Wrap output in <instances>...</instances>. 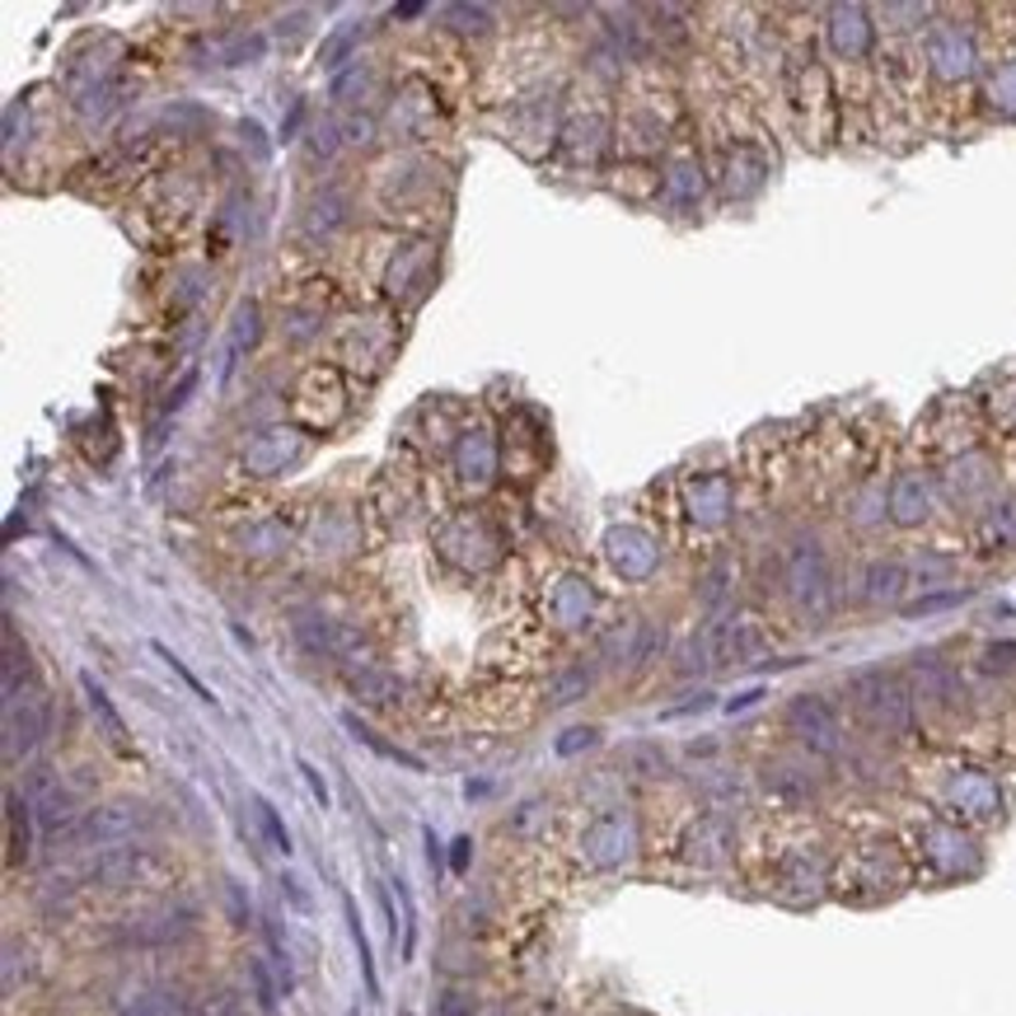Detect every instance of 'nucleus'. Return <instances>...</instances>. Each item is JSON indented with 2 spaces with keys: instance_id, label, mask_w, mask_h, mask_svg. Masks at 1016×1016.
<instances>
[{
  "instance_id": "obj_24",
  "label": "nucleus",
  "mask_w": 1016,
  "mask_h": 1016,
  "mask_svg": "<svg viewBox=\"0 0 1016 1016\" xmlns=\"http://www.w3.org/2000/svg\"><path fill=\"white\" fill-rule=\"evenodd\" d=\"M989 665H1016V646H993Z\"/></svg>"
},
{
  "instance_id": "obj_14",
  "label": "nucleus",
  "mask_w": 1016,
  "mask_h": 1016,
  "mask_svg": "<svg viewBox=\"0 0 1016 1016\" xmlns=\"http://www.w3.org/2000/svg\"><path fill=\"white\" fill-rule=\"evenodd\" d=\"M342 909H347V927H352V942H357V956H361V974H365V989L379 993V979H375V960H371V942H365V927L357 919V904L352 899H342Z\"/></svg>"
},
{
  "instance_id": "obj_4",
  "label": "nucleus",
  "mask_w": 1016,
  "mask_h": 1016,
  "mask_svg": "<svg viewBox=\"0 0 1016 1016\" xmlns=\"http://www.w3.org/2000/svg\"><path fill=\"white\" fill-rule=\"evenodd\" d=\"M28 810L38 815V825L52 829L57 839L66 834V829H75L80 820H85V815H80V806H75V792L61 787V778L47 773V769H38V773L28 778Z\"/></svg>"
},
{
  "instance_id": "obj_22",
  "label": "nucleus",
  "mask_w": 1016,
  "mask_h": 1016,
  "mask_svg": "<svg viewBox=\"0 0 1016 1016\" xmlns=\"http://www.w3.org/2000/svg\"><path fill=\"white\" fill-rule=\"evenodd\" d=\"M591 689V675L586 670H576V675H568V679H562V685L553 689V698H558V703H572V698L576 693H586Z\"/></svg>"
},
{
  "instance_id": "obj_2",
  "label": "nucleus",
  "mask_w": 1016,
  "mask_h": 1016,
  "mask_svg": "<svg viewBox=\"0 0 1016 1016\" xmlns=\"http://www.w3.org/2000/svg\"><path fill=\"white\" fill-rule=\"evenodd\" d=\"M145 825H150V815L145 806H131V802H113V806H98L90 810L85 820H80L75 829H66V843H75V848H94V853H113V848H127L137 834H145ZM57 839V843H61Z\"/></svg>"
},
{
  "instance_id": "obj_10",
  "label": "nucleus",
  "mask_w": 1016,
  "mask_h": 1016,
  "mask_svg": "<svg viewBox=\"0 0 1016 1016\" xmlns=\"http://www.w3.org/2000/svg\"><path fill=\"white\" fill-rule=\"evenodd\" d=\"M137 872H141V853L113 848V853H98V862L90 867V880H98V886H127Z\"/></svg>"
},
{
  "instance_id": "obj_1",
  "label": "nucleus",
  "mask_w": 1016,
  "mask_h": 1016,
  "mask_svg": "<svg viewBox=\"0 0 1016 1016\" xmlns=\"http://www.w3.org/2000/svg\"><path fill=\"white\" fill-rule=\"evenodd\" d=\"M853 708L857 717L886 731V736H899V731H909L913 722V703H909V689L904 679L890 675V670H867L853 679Z\"/></svg>"
},
{
  "instance_id": "obj_23",
  "label": "nucleus",
  "mask_w": 1016,
  "mask_h": 1016,
  "mask_svg": "<svg viewBox=\"0 0 1016 1016\" xmlns=\"http://www.w3.org/2000/svg\"><path fill=\"white\" fill-rule=\"evenodd\" d=\"M300 773H305V782H310V792H314V802H319V806H328V787H324V778H319V769H314V763H305V759H300Z\"/></svg>"
},
{
  "instance_id": "obj_18",
  "label": "nucleus",
  "mask_w": 1016,
  "mask_h": 1016,
  "mask_svg": "<svg viewBox=\"0 0 1016 1016\" xmlns=\"http://www.w3.org/2000/svg\"><path fill=\"white\" fill-rule=\"evenodd\" d=\"M357 38H361V24H347L342 33H332V38L324 43V66H342V57L352 52Z\"/></svg>"
},
{
  "instance_id": "obj_8",
  "label": "nucleus",
  "mask_w": 1016,
  "mask_h": 1016,
  "mask_svg": "<svg viewBox=\"0 0 1016 1016\" xmlns=\"http://www.w3.org/2000/svg\"><path fill=\"white\" fill-rule=\"evenodd\" d=\"M118 1016H192V997L170 984H145L122 997Z\"/></svg>"
},
{
  "instance_id": "obj_13",
  "label": "nucleus",
  "mask_w": 1016,
  "mask_h": 1016,
  "mask_svg": "<svg viewBox=\"0 0 1016 1016\" xmlns=\"http://www.w3.org/2000/svg\"><path fill=\"white\" fill-rule=\"evenodd\" d=\"M352 689H357L361 703L385 708V703H394V698H398V679L379 675V670H361V675H352Z\"/></svg>"
},
{
  "instance_id": "obj_6",
  "label": "nucleus",
  "mask_w": 1016,
  "mask_h": 1016,
  "mask_svg": "<svg viewBox=\"0 0 1016 1016\" xmlns=\"http://www.w3.org/2000/svg\"><path fill=\"white\" fill-rule=\"evenodd\" d=\"M52 708L43 693H24V703H5V759L14 763L20 755H33L47 736Z\"/></svg>"
},
{
  "instance_id": "obj_11",
  "label": "nucleus",
  "mask_w": 1016,
  "mask_h": 1016,
  "mask_svg": "<svg viewBox=\"0 0 1016 1016\" xmlns=\"http://www.w3.org/2000/svg\"><path fill=\"white\" fill-rule=\"evenodd\" d=\"M80 689H85V698H90V712H94L98 722H104V731H108V740L118 745V749H127V722L118 717V708H113V698H108L104 689H98V685H94L90 675H80Z\"/></svg>"
},
{
  "instance_id": "obj_16",
  "label": "nucleus",
  "mask_w": 1016,
  "mask_h": 1016,
  "mask_svg": "<svg viewBox=\"0 0 1016 1016\" xmlns=\"http://www.w3.org/2000/svg\"><path fill=\"white\" fill-rule=\"evenodd\" d=\"M342 722H347V731H352L357 740H365V745H371L375 755H385V759H398V763H408V769H418V759H412V755H404V749H394V745H385V740H379L371 726H361L357 717H342Z\"/></svg>"
},
{
  "instance_id": "obj_17",
  "label": "nucleus",
  "mask_w": 1016,
  "mask_h": 1016,
  "mask_svg": "<svg viewBox=\"0 0 1016 1016\" xmlns=\"http://www.w3.org/2000/svg\"><path fill=\"white\" fill-rule=\"evenodd\" d=\"M867 581H872V591H867L872 599H895V595H899V581H904V572H899L895 562H880V568H872V576H867Z\"/></svg>"
},
{
  "instance_id": "obj_15",
  "label": "nucleus",
  "mask_w": 1016,
  "mask_h": 1016,
  "mask_svg": "<svg viewBox=\"0 0 1016 1016\" xmlns=\"http://www.w3.org/2000/svg\"><path fill=\"white\" fill-rule=\"evenodd\" d=\"M254 815H258V829L268 834V843L277 848V853H291V834H287V825H281V815L272 810V802L254 796Z\"/></svg>"
},
{
  "instance_id": "obj_9",
  "label": "nucleus",
  "mask_w": 1016,
  "mask_h": 1016,
  "mask_svg": "<svg viewBox=\"0 0 1016 1016\" xmlns=\"http://www.w3.org/2000/svg\"><path fill=\"white\" fill-rule=\"evenodd\" d=\"M295 638L300 646H305L310 656H347L357 646V632L352 628H342V623H332V619H300L295 623Z\"/></svg>"
},
{
  "instance_id": "obj_20",
  "label": "nucleus",
  "mask_w": 1016,
  "mask_h": 1016,
  "mask_svg": "<svg viewBox=\"0 0 1016 1016\" xmlns=\"http://www.w3.org/2000/svg\"><path fill=\"white\" fill-rule=\"evenodd\" d=\"M155 652H160L164 661H170V670H178V679H183V685H188V689H192L197 698H202V703H211V693H207L202 685H197V675H192V670H188V665H183V661H178V656L170 652V646H164V642H155Z\"/></svg>"
},
{
  "instance_id": "obj_21",
  "label": "nucleus",
  "mask_w": 1016,
  "mask_h": 1016,
  "mask_svg": "<svg viewBox=\"0 0 1016 1016\" xmlns=\"http://www.w3.org/2000/svg\"><path fill=\"white\" fill-rule=\"evenodd\" d=\"M445 20H459L455 28H488V10H469V5H449Z\"/></svg>"
},
{
  "instance_id": "obj_12",
  "label": "nucleus",
  "mask_w": 1016,
  "mask_h": 1016,
  "mask_svg": "<svg viewBox=\"0 0 1016 1016\" xmlns=\"http://www.w3.org/2000/svg\"><path fill=\"white\" fill-rule=\"evenodd\" d=\"M5 815H10V867H20V862L28 857V820H33V810L20 792H10L5 796Z\"/></svg>"
},
{
  "instance_id": "obj_7",
  "label": "nucleus",
  "mask_w": 1016,
  "mask_h": 1016,
  "mask_svg": "<svg viewBox=\"0 0 1016 1016\" xmlns=\"http://www.w3.org/2000/svg\"><path fill=\"white\" fill-rule=\"evenodd\" d=\"M787 581H792V599L810 614L829 609V572H825V553L815 544H802L787 562Z\"/></svg>"
},
{
  "instance_id": "obj_3",
  "label": "nucleus",
  "mask_w": 1016,
  "mask_h": 1016,
  "mask_svg": "<svg viewBox=\"0 0 1016 1016\" xmlns=\"http://www.w3.org/2000/svg\"><path fill=\"white\" fill-rule=\"evenodd\" d=\"M787 726L806 749H815V755H839L843 749V726H839L834 708H829L825 698H810V693L796 698V703L787 708Z\"/></svg>"
},
{
  "instance_id": "obj_5",
  "label": "nucleus",
  "mask_w": 1016,
  "mask_h": 1016,
  "mask_svg": "<svg viewBox=\"0 0 1016 1016\" xmlns=\"http://www.w3.org/2000/svg\"><path fill=\"white\" fill-rule=\"evenodd\" d=\"M192 927H197V913L188 904H164V909L127 919L122 942L127 946H174L183 937H192Z\"/></svg>"
},
{
  "instance_id": "obj_19",
  "label": "nucleus",
  "mask_w": 1016,
  "mask_h": 1016,
  "mask_svg": "<svg viewBox=\"0 0 1016 1016\" xmlns=\"http://www.w3.org/2000/svg\"><path fill=\"white\" fill-rule=\"evenodd\" d=\"M248 979H254V989H258V1007L272 1012L277 1007V989H272V979H268V965L254 960V965H248Z\"/></svg>"
}]
</instances>
